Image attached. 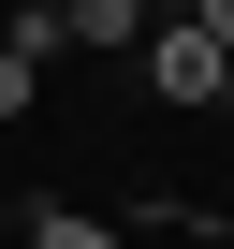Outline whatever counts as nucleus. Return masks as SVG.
Segmentation results:
<instances>
[{
	"mask_svg": "<svg viewBox=\"0 0 234 249\" xmlns=\"http://www.w3.org/2000/svg\"><path fill=\"white\" fill-rule=\"evenodd\" d=\"M219 59H234V44H219V30H190V15H176V30H147V88H161V103H219Z\"/></svg>",
	"mask_w": 234,
	"mask_h": 249,
	"instance_id": "nucleus-1",
	"label": "nucleus"
},
{
	"mask_svg": "<svg viewBox=\"0 0 234 249\" xmlns=\"http://www.w3.org/2000/svg\"><path fill=\"white\" fill-rule=\"evenodd\" d=\"M59 30H73V44H102V59H117V44H147V0H59Z\"/></svg>",
	"mask_w": 234,
	"mask_h": 249,
	"instance_id": "nucleus-2",
	"label": "nucleus"
},
{
	"mask_svg": "<svg viewBox=\"0 0 234 249\" xmlns=\"http://www.w3.org/2000/svg\"><path fill=\"white\" fill-rule=\"evenodd\" d=\"M0 44H15V59H59L73 30H59V0H15V15H0Z\"/></svg>",
	"mask_w": 234,
	"mask_h": 249,
	"instance_id": "nucleus-3",
	"label": "nucleus"
},
{
	"mask_svg": "<svg viewBox=\"0 0 234 249\" xmlns=\"http://www.w3.org/2000/svg\"><path fill=\"white\" fill-rule=\"evenodd\" d=\"M15 234H30V249H117V234H102V220H73V205H30Z\"/></svg>",
	"mask_w": 234,
	"mask_h": 249,
	"instance_id": "nucleus-4",
	"label": "nucleus"
},
{
	"mask_svg": "<svg viewBox=\"0 0 234 249\" xmlns=\"http://www.w3.org/2000/svg\"><path fill=\"white\" fill-rule=\"evenodd\" d=\"M30 73H44V59H15V44H0V117H30Z\"/></svg>",
	"mask_w": 234,
	"mask_h": 249,
	"instance_id": "nucleus-5",
	"label": "nucleus"
},
{
	"mask_svg": "<svg viewBox=\"0 0 234 249\" xmlns=\"http://www.w3.org/2000/svg\"><path fill=\"white\" fill-rule=\"evenodd\" d=\"M190 30H219V44H234V0H190Z\"/></svg>",
	"mask_w": 234,
	"mask_h": 249,
	"instance_id": "nucleus-6",
	"label": "nucleus"
},
{
	"mask_svg": "<svg viewBox=\"0 0 234 249\" xmlns=\"http://www.w3.org/2000/svg\"><path fill=\"white\" fill-rule=\"evenodd\" d=\"M219 103H234V59H219Z\"/></svg>",
	"mask_w": 234,
	"mask_h": 249,
	"instance_id": "nucleus-7",
	"label": "nucleus"
},
{
	"mask_svg": "<svg viewBox=\"0 0 234 249\" xmlns=\"http://www.w3.org/2000/svg\"><path fill=\"white\" fill-rule=\"evenodd\" d=\"M0 234H15V220H0Z\"/></svg>",
	"mask_w": 234,
	"mask_h": 249,
	"instance_id": "nucleus-8",
	"label": "nucleus"
}]
</instances>
